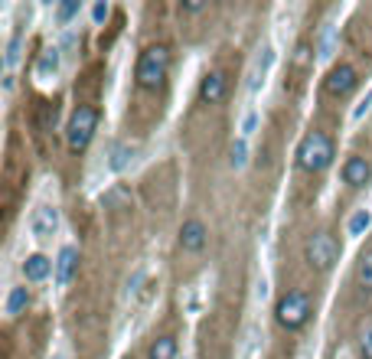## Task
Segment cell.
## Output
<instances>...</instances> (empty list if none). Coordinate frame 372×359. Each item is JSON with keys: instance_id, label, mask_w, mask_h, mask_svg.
I'll list each match as a JSON object with an SVG mask.
<instances>
[{"instance_id": "cell-1", "label": "cell", "mask_w": 372, "mask_h": 359, "mask_svg": "<svg viewBox=\"0 0 372 359\" xmlns=\"http://www.w3.org/2000/svg\"><path fill=\"white\" fill-rule=\"evenodd\" d=\"M333 163V141L323 134V131H310L300 137L298 144V167L307 174H320Z\"/></svg>"}, {"instance_id": "cell-2", "label": "cell", "mask_w": 372, "mask_h": 359, "mask_svg": "<svg viewBox=\"0 0 372 359\" xmlns=\"http://www.w3.org/2000/svg\"><path fill=\"white\" fill-rule=\"evenodd\" d=\"M170 50L157 43V46H147V50L141 52V59H137V85L141 88H161L167 72H170Z\"/></svg>"}, {"instance_id": "cell-3", "label": "cell", "mask_w": 372, "mask_h": 359, "mask_svg": "<svg viewBox=\"0 0 372 359\" xmlns=\"http://www.w3.org/2000/svg\"><path fill=\"white\" fill-rule=\"evenodd\" d=\"M95 127H99V112L92 105H79L69 118V127H65V144L72 154H82V150L92 144L95 137Z\"/></svg>"}, {"instance_id": "cell-4", "label": "cell", "mask_w": 372, "mask_h": 359, "mask_svg": "<svg viewBox=\"0 0 372 359\" xmlns=\"http://www.w3.org/2000/svg\"><path fill=\"white\" fill-rule=\"evenodd\" d=\"M274 317L285 330H300L310 317V298L304 291H287L278 298V307H274Z\"/></svg>"}, {"instance_id": "cell-5", "label": "cell", "mask_w": 372, "mask_h": 359, "mask_svg": "<svg viewBox=\"0 0 372 359\" xmlns=\"http://www.w3.org/2000/svg\"><path fill=\"white\" fill-rule=\"evenodd\" d=\"M340 258V242L330 232H317L307 238V265L317 271H330Z\"/></svg>"}, {"instance_id": "cell-6", "label": "cell", "mask_w": 372, "mask_h": 359, "mask_svg": "<svg viewBox=\"0 0 372 359\" xmlns=\"http://www.w3.org/2000/svg\"><path fill=\"white\" fill-rule=\"evenodd\" d=\"M356 85H360V75H356V69H353L349 62L333 65V69L327 72V79H323V88H327L330 99H349V95L356 92Z\"/></svg>"}, {"instance_id": "cell-7", "label": "cell", "mask_w": 372, "mask_h": 359, "mask_svg": "<svg viewBox=\"0 0 372 359\" xmlns=\"http://www.w3.org/2000/svg\"><path fill=\"white\" fill-rule=\"evenodd\" d=\"M206 225L199 223V219H186L180 225V248L183 252H203L206 248Z\"/></svg>"}, {"instance_id": "cell-8", "label": "cell", "mask_w": 372, "mask_h": 359, "mask_svg": "<svg viewBox=\"0 0 372 359\" xmlns=\"http://www.w3.org/2000/svg\"><path fill=\"white\" fill-rule=\"evenodd\" d=\"M225 88H229L225 75L219 72V69H212V72H206L203 82H199V99L206 101V105H216V101L225 99Z\"/></svg>"}, {"instance_id": "cell-9", "label": "cell", "mask_w": 372, "mask_h": 359, "mask_svg": "<svg viewBox=\"0 0 372 359\" xmlns=\"http://www.w3.org/2000/svg\"><path fill=\"white\" fill-rule=\"evenodd\" d=\"M372 180V163L360 154H353L347 163H343V183L349 186H366Z\"/></svg>"}, {"instance_id": "cell-10", "label": "cell", "mask_w": 372, "mask_h": 359, "mask_svg": "<svg viewBox=\"0 0 372 359\" xmlns=\"http://www.w3.org/2000/svg\"><path fill=\"white\" fill-rule=\"evenodd\" d=\"M30 229H33L37 238L56 236V229H59V209H56V206H39L37 216H33V223H30Z\"/></svg>"}, {"instance_id": "cell-11", "label": "cell", "mask_w": 372, "mask_h": 359, "mask_svg": "<svg viewBox=\"0 0 372 359\" xmlns=\"http://www.w3.org/2000/svg\"><path fill=\"white\" fill-rule=\"evenodd\" d=\"M20 271H23V278L30 285H39V281H46L52 274V261L46 258V255H26Z\"/></svg>"}, {"instance_id": "cell-12", "label": "cell", "mask_w": 372, "mask_h": 359, "mask_svg": "<svg viewBox=\"0 0 372 359\" xmlns=\"http://www.w3.org/2000/svg\"><path fill=\"white\" fill-rule=\"evenodd\" d=\"M75 265H79V252H75L72 245H65L59 252V258H56V281H59V285H69V281H72Z\"/></svg>"}, {"instance_id": "cell-13", "label": "cell", "mask_w": 372, "mask_h": 359, "mask_svg": "<svg viewBox=\"0 0 372 359\" xmlns=\"http://www.w3.org/2000/svg\"><path fill=\"white\" fill-rule=\"evenodd\" d=\"M176 336H170V334H163V336H157L154 343H150V349H147V356L150 359H176Z\"/></svg>"}, {"instance_id": "cell-14", "label": "cell", "mask_w": 372, "mask_h": 359, "mask_svg": "<svg viewBox=\"0 0 372 359\" xmlns=\"http://www.w3.org/2000/svg\"><path fill=\"white\" fill-rule=\"evenodd\" d=\"M26 307H30V291H26V287H13L10 298H7V314L17 317V314H23Z\"/></svg>"}, {"instance_id": "cell-15", "label": "cell", "mask_w": 372, "mask_h": 359, "mask_svg": "<svg viewBox=\"0 0 372 359\" xmlns=\"http://www.w3.org/2000/svg\"><path fill=\"white\" fill-rule=\"evenodd\" d=\"M369 225H372V212L369 209H356L353 212V219H349V236H362Z\"/></svg>"}, {"instance_id": "cell-16", "label": "cell", "mask_w": 372, "mask_h": 359, "mask_svg": "<svg viewBox=\"0 0 372 359\" xmlns=\"http://www.w3.org/2000/svg\"><path fill=\"white\" fill-rule=\"evenodd\" d=\"M356 278H360V285H362V287H369V291H372V252H366V255L360 258Z\"/></svg>"}, {"instance_id": "cell-17", "label": "cell", "mask_w": 372, "mask_h": 359, "mask_svg": "<svg viewBox=\"0 0 372 359\" xmlns=\"http://www.w3.org/2000/svg\"><path fill=\"white\" fill-rule=\"evenodd\" d=\"M131 161H134V147H127V144H121V147H114L112 170H124V167H127Z\"/></svg>"}, {"instance_id": "cell-18", "label": "cell", "mask_w": 372, "mask_h": 359, "mask_svg": "<svg viewBox=\"0 0 372 359\" xmlns=\"http://www.w3.org/2000/svg\"><path fill=\"white\" fill-rule=\"evenodd\" d=\"M245 141H236L232 144V167H245Z\"/></svg>"}, {"instance_id": "cell-19", "label": "cell", "mask_w": 372, "mask_h": 359, "mask_svg": "<svg viewBox=\"0 0 372 359\" xmlns=\"http://www.w3.org/2000/svg\"><path fill=\"white\" fill-rule=\"evenodd\" d=\"M56 13H59V20L65 23V20H72L75 13H79V3H62V7H59Z\"/></svg>"}, {"instance_id": "cell-20", "label": "cell", "mask_w": 372, "mask_h": 359, "mask_svg": "<svg viewBox=\"0 0 372 359\" xmlns=\"http://www.w3.org/2000/svg\"><path fill=\"white\" fill-rule=\"evenodd\" d=\"M360 349H362V359H372V327L362 334V347Z\"/></svg>"}, {"instance_id": "cell-21", "label": "cell", "mask_w": 372, "mask_h": 359, "mask_svg": "<svg viewBox=\"0 0 372 359\" xmlns=\"http://www.w3.org/2000/svg\"><path fill=\"white\" fill-rule=\"evenodd\" d=\"M203 7H206V3H196V0H193V3H180V10H186V13H199Z\"/></svg>"}, {"instance_id": "cell-22", "label": "cell", "mask_w": 372, "mask_h": 359, "mask_svg": "<svg viewBox=\"0 0 372 359\" xmlns=\"http://www.w3.org/2000/svg\"><path fill=\"white\" fill-rule=\"evenodd\" d=\"M108 17V7L105 3H95V20H105Z\"/></svg>"}, {"instance_id": "cell-23", "label": "cell", "mask_w": 372, "mask_h": 359, "mask_svg": "<svg viewBox=\"0 0 372 359\" xmlns=\"http://www.w3.org/2000/svg\"><path fill=\"white\" fill-rule=\"evenodd\" d=\"M56 359H59V356H56Z\"/></svg>"}]
</instances>
